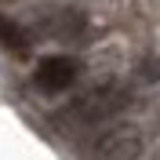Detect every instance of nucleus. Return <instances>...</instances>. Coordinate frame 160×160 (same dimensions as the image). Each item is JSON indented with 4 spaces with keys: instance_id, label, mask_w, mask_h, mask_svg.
Wrapping results in <instances>:
<instances>
[{
    "instance_id": "f257e3e1",
    "label": "nucleus",
    "mask_w": 160,
    "mask_h": 160,
    "mask_svg": "<svg viewBox=\"0 0 160 160\" xmlns=\"http://www.w3.org/2000/svg\"><path fill=\"white\" fill-rule=\"evenodd\" d=\"M128 98H131L128 88L109 80V84H98V88L84 91L77 102H69L62 117L69 120L73 128H95V124H106L109 117H117V113L128 106Z\"/></svg>"
},
{
    "instance_id": "f03ea898",
    "label": "nucleus",
    "mask_w": 160,
    "mask_h": 160,
    "mask_svg": "<svg viewBox=\"0 0 160 160\" xmlns=\"http://www.w3.org/2000/svg\"><path fill=\"white\" fill-rule=\"evenodd\" d=\"M138 157H142V131L131 124L109 128L91 146V160H138Z\"/></svg>"
},
{
    "instance_id": "7ed1b4c3",
    "label": "nucleus",
    "mask_w": 160,
    "mask_h": 160,
    "mask_svg": "<svg viewBox=\"0 0 160 160\" xmlns=\"http://www.w3.org/2000/svg\"><path fill=\"white\" fill-rule=\"evenodd\" d=\"M77 73L80 69L69 55H51V58H44L37 66V88L40 91H62L77 80Z\"/></svg>"
},
{
    "instance_id": "20e7f679",
    "label": "nucleus",
    "mask_w": 160,
    "mask_h": 160,
    "mask_svg": "<svg viewBox=\"0 0 160 160\" xmlns=\"http://www.w3.org/2000/svg\"><path fill=\"white\" fill-rule=\"evenodd\" d=\"M0 44L11 48L15 55H26V33H22L11 18H0Z\"/></svg>"
}]
</instances>
